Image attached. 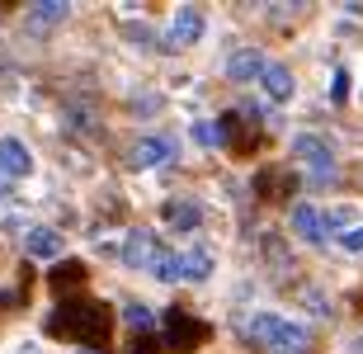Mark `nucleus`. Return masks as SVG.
I'll use <instances>...</instances> for the list:
<instances>
[{"label": "nucleus", "mask_w": 363, "mask_h": 354, "mask_svg": "<svg viewBox=\"0 0 363 354\" xmlns=\"http://www.w3.org/2000/svg\"><path fill=\"white\" fill-rule=\"evenodd\" d=\"M33 19H38V24H57V19H67V5H62V0H43L38 10H33Z\"/></svg>", "instance_id": "obj_17"}, {"label": "nucleus", "mask_w": 363, "mask_h": 354, "mask_svg": "<svg viewBox=\"0 0 363 354\" xmlns=\"http://www.w3.org/2000/svg\"><path fill=\"white\" fill-rule=\"evenodd\" d=\"M330 95H335V99L350 95V76H345V71H335V85H330Z\"/></svg>", "instance_id": "obj_22"}, {"label": "nucleus", "mask_w": 363, "mask_h": 354, "mask_svg": "<svg viewBox=\"0 0 363 354\" xmlns=\"http://www.w3.org/2000/svg\"><path fill=\"white\" fill-rule=\"evenodd\" d=\"M250 341L274 345L279 354H297V350H307V331L293 326V321H279V316H255L250 321Z\"/></svg>", "instance_id": "obj_2"}, {"label": "nucleus", "mask_w": 363, "mask_h": 354, "mask_svg": "<svg viewBox=\"0 0 363 354\" xmlns=\"http://www.w3.org/2000/svg\"><path fill=\"white\" fill-rule=\"evenodd\" d=\"M81 354H94V350H81Z\"/></svg>", "instance_id": "obj_24"}, {"label": "nucleus", "mask_w": 363, "mask_h": 354, "mask_svg": "<svg viewBox=\"0 0 363 354\" xmlns=\"http://www.w3.org/2000/svg\"><path fill=\"white\" fill-rule=\"evenodd\" d=\"M293 156L311 165V179H316V184H325V179L335 175V156H330V147H325L321 137H311V133L293 137Z\"/></svg>", "instance_id": "obj_4"}, {"label": "nucleus", "mask_w": 363, "mask_h": 354, "mask_svg": "<svg viewBox=\"0 0 363 354\" xmlns=\"http://www.w3.org/2000/svg\"><path fill=\"white\" fill-rule=\"evenodd\" d=\"M24 255L28 260H57L62 255V236L52 227H28L24 232Z\"/></svg>", "instance_id": "obj_8"}, {"label": "nucleus", "mask_w": 363, "mask_h": 354, "mask_svg": "<svg viewBox=\"0 0 363 354\" xmlns=\"http://www.w3.org/2000/svg\"><path fill=\"white\" fill-rule=\"evenodd\" d=\"M255 194L264 204H279V199L297 194V175L283 170V165H264V170H255Z\"/></svg>", "instance_id": "obj_6"}, {"label": "nucleus", "mask_w": 363, "mask_h": 354, "mask_svg": "<svg viewBox=\"0 0 363 354\" xmlns=\"http://www.w3.org/2000/svg\"><path fill=\"white\" fill-rule=\"evenodd\" d=\"M259 81H264V95H269L274 104H283V99L293 95V71H288V67H279V62H269Z\"/></svg>", "instance_id": "obj_13"}, {"label": "nucleus", "mask_w": 363, "mask_h": 354, "mask_svg": "<svg viewBox=\"0 0 363 354\" xmlns=\"http://www.w3.org/2000/svg\"><path fill=\"white\" fill-rule=\"evenodd\" d=\"M28 170H33V156H28V147L19 142V137H5V142H0V175L19 179V175H28Z\"/></svg>", "instance_id": "obj_7"}, {"label": "nucleus", "mask_w": 363, "mask_h": 354, "mask_svg": "<svg viewBox=\"0 0 363 354\" xmlns=\"http://www.w3.org/2000/svg\"><path fill=\"white\" fill-rule=\"evenodd\" d=\"M321 227H354V208H330V213H321Z\"/></svg>", "instance_id": "obj_18"}, {"label": "nucleus", "mask_w": 363, "mask_h": 354, "mask_svg": "<svg viewBox=\"0 0 363 354\" xmlns=\"http://www.w3.org/2000/svg\"><path fill=\"white\" fill-rule=\"evenodd\" d=\"M175 270L179 279H208V270H213V260H208V250H189V255H175Z\"/></svg>", "instance_id": "obj_16"}, {"label": "nucleus", "mask_w": 363, "mask_h": 354, "mask_svg": "<svg viewBox=\"0 0 363 354\" xmlns=\"http://www.w3.org/2000/svg\"><path fill=\"white\" fill-rule=\"evenodd\" d=\"M293 232L302 236V241H321V236H325L321 213H316L311 204H297V208H293Z\"/></svg>", "instance_id": "obj_14"}, {"label": "nucleus", "mask_w": 363, "mask_h": 354, "mask_svg": "<svg viewBox=\"0 0 363 354\" xmlns=\"http://www.w3.org/2000/svg\"><path fill=\"white\" fill-rule=\"evenodd\" d=\"M264 67H269V62H264V52H259V48H245V52H236L231 57V81H255V76H264Z\"/></svg>", "instance_id": "obj_11"}, {"label": "nucleus", "mask_w": 363, "mask_h": 354, "mask_svg": "<svg viewBox=\"0 0 363 354\" xmlns=\"http://www.w3.org/2000/svg\"><path fill=\"white\" fill-rule=\"evenodd\" d=\"M85 279H90V270H85V260H62L52 274H48V284L57 288V293H67V288H81Z\"/></svg>", "instance_id": "obj_12"}, {"label": "nucleus", "mask_w": 363, "mask_h": 354, "mask_svg": "<svg viewBox=\"0 0 363 354\" xmlns=\"http://www.w3.org/2000/svg\"><path fill=\"white\" fill-rule=\"evenodd\" d=\"M108 326H113V316H108L104 302H94V298H71L67 307H57L48 316L52 336H67V341H81V345H104Z\"/></svg>", "instance_id": "obj_1"}, {"label": "nucleus", "mask_w": 363, "mask_h": 354, "mask_svg": "<svg viewBox=\"0 0 363 354\" xmlns=\"http://www.w3.org/2000/svg\"><path fill=\"white\" fill-rule=\"evenodd\" d=\"M170 38L179 43V48H189V43L203 38V10L199 5H184V10L175 14V28H170Z\"/></svg>", "instance_id": "obj_10"}, {"label": "nucleus", "mask_w": 363, "mask_h": 354, "mask_svg": "<svg viewBox=\"0 0 363 354\" xmlns=\"http://www.w3.org/2000/svg\"><path fill=\"white\" fill-rule=\"evenodd\" d=\"M165 151H170V142H161V137H147V142H137V147H133V156H128V161H133L137 170H151V165L165 161Z\"/></svg>", "instance_id": "obj_15"}, {"label": "nucleus", "mask_w": 363, "mask_h": 354, "mask_svg": "<svg viewBox=\"0 0 363 354\" xmlns=\"http://www.w3.org/2000/svg\"><path fill=\"white\" fill-rule=\"evenodd\" d=\"M165 255H170V250L156 241V232H133V236H128V245H123V260H128L133 270H151V274H156Z\"/></svg>", "instance_id": "obj_5"}, {"label": "nucleus", "mask_w": 363, "mask_h": 354, "mask_svg": "<svg viewBox=\"0 0 363 354\" xmlns=\"http://www.w3.org/2000/svg\"><path fill=\"white\" fill-rule=\"evenodd\" d=\"M128 354H161V341H156V336H147V331H137L133 345H128Z\"/></svg>", "instance_id": "obj_19"}, {"label": "nucleus", "mask_w": 363, "mask_h": 354, "mask_svg": "<svg viewBox=\"0 0 363 354\" xmlns=\"http://www.w3.org/2000/svg\"><path fill=\"white\" fill-rule=\"evenodd\" d=\"M340 245H345V250H363V227L359 222H354L350 232H340Z\"/></svg>", "instance_id": "obj_21"}, {"label": "nucleus", "mask_w": 363, "mask_h": 354, "mask_svg": "<svg viewBox=\"0 0 363 354\" xmlns=\"http://www.w3.org/2000/svg\"><path fill=\"white\" fill-rule=\"evenodd\" d=\"M194 137H199V142H217V128H213V123H199V128H194Z\"/></svg>", "instance_id": "obj_23"}, {"label": "nucleus", "mask_w": 363, "mask_h": 354, "mask_svg": "<svg viewBox=\"0 0 363 354\" xmlns=\"http://www.w3.org/2000/svg\"><path fill=\"white\" fill-rule=\"evenodd\" d=\"M161 213H165V222H170L175 232H194V227L203 222V208L194 204V199H170Z\"/></svg>", "instance_id": "obj_9"}, {"label": "nucleus", "mask_w": 363, "mask_h": 354, "mask_svg": "<svg viewBox=\"0 0 363 354\" xmlns=\"http://www.w3.org/2000/svg\"><path fill=\"white\" fill-rule=\"evenodd\" d=\"M170 350L179 354H194L199 345H208V321H199V316H189L184 307H170Z\"/></svg>", "instance_id": "obj_3"}, {"label": "nucleus", "mask_w": 363, "mask_h": 354, "mask_svg": "<svg viewBox=\"0 0 363 354\" xmlns=\"http://www.w3.org/2000/svg\"><path fill=\"white\" fill-rule=\"evenodd\" d=\"M123 316H128V321H133L137 331H147V326H151V307H147V302H133V307H128Z\"/></svg>", "instance_id": "obj_20"}]
</instances>
